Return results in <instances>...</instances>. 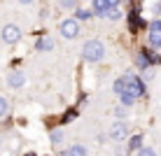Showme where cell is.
<instances>
[{
    "label": "cell",
    "mask_w": 161,
    "mask_h": 156,
    "mask_svg": "<svg viewBox=\"0 0 161 156\" xmlns=\"http://www.w3.org/2000/svg\"><path fill=\"white\" fill-rule=\"evenodd\" d=\"M82 56H84V61H89V63H98V61L105 56V47H103V42H98V40H89L84 47H82Z\"/></svg>",
    "instance_id": "obj_1"
},
{
    "label": "cell",
    "mask_w": 161,
    "mask_h": 156,
    "mask_svg": "<svg viewBox=\"0 0 161 156\" xmlns=\"http://www.w3.org/2000/svg\"><path fill=\"white\" fill-rule=\"evenodd\" d=\"M58 30L65 40H73V37L80 35V24H77V19H65V21H61Z\"/></svg>",
    "instance_id": "obj_2"
},
{
    "label": "cell",
    "mask_w": 161,
    "mask_h": 156,
    "mask_svg": "<svg viewBox=\"0 0 161 156\" xmlns=\"http://www.w3.org/2000/svg\"><path fill=\"white\" fill-rule=\"evenodd\" d=\"M124 79H126V89H129L136 98L145 96V84H142V79H138L136 75H124Z\"/></svg>",
    "instance_id": "obj_3"
},
{
    "label": "cell",
    "mask_w": 161,
    "mask_h": 156,
    "mask_svg": "<svg viewBox=\"0 0 161 156\" xmlns=\"http://www.w3.org/2000/svg\"><path fill=\"white\" fill-rule=\"evenodd\" d=\"M3 40L7 42V44L19 42V40H21V28H19V26H14V24H7V26L3 28Z\"/></svg>",
    "instance_id": "obj_4"
},
{
    "label": "cell",
    "mask_w": 161,
    "mask_h": 156,
    "mask_svg": "<svg viewBox=\"0 0 161 156\" xmlns=\"http://www.w3.org/2000/svg\"><path fill=\"white\" fill-rule=\"evenodd\" d=\"M147 37H149V44H152V47H161V21L159 19H154L152 24H149Z\"/></svg>",
    "instance_id": "obj_5"
},
{
    "label": "cell",
    "mask_w": 161,
    "mask_h": 156,
    "mask_svg": "<svg viewBox=\"0 0 161 156\" xmlns=\"http://www.w3.org/2000/svg\"><path fill=\"white\" fill-rule=\"evenodd\" d=\"M126 135H129V126H126L124 121H114V124L110 126V137H112V140H124Z\"/></svg>",
    "instance_id": "obj_6"
},
{
    "label": "cell",
    "mask_w": 161,
    "mask_h": 156,
    "mask_svg": "<svg viewBox=\"0 0 161 156\" xmlns=\"http://www.w3.org/2000/svg\"><path fill=\"white\" fill-rule=\"evenodd\" d=\"M7 82H9V86H12V89H19V86H24L26 77H24V72H21V70H14L12 75L7 77Z\"/></svg>",
    "instance_id": "obj_7"
},
{
    "label": "cell",
    "mask_w": 161,
    "mask_h": 156,
    "mask_svg": "<svg viewBox=\"0 0 161 156\" xmlns=\"http://www.w3.org/2000/svg\"><path fill=\"white\" fill-rule=\"evenodd\" d=\"M86 154H89V149L82 147V144H75V147L63 149V156H86Z\"/></svg>",
    "instance_id": "obj_8"
},
{
    "label": "cell",
    "mask_w": 161,
    "mask_h": 156,
    "mask_svg": "<svg viewBox=\"0 0 161 156\" xmlns=\"http://www.w3.org/2000/svg\"><path fill=\"white\" fill-rule=\"evenodd\" d=\"M119 98H121V105H126V107H131V105L136 103V96H133L129 89H126V91H121V93H119Z\"/></svg>",
    "instance_id": "obj_9"
},
{
    "label": "cell",
    "mask_w": 161,
    "mask_h": 156,
    "mask_svg": "<svg viewBox=\"0 0 161 156\" xmlns=\"http://www.w3.org/2000/svg\"><path fill=\"white\" fill-rule=\"evenodd\" d=\"M140 147H142V137H140V135H133L131 140H129V152H131V154H136Z\"/></svg>",
    "instance_id": "obj_10"
},
{
    "label": "cell",
    "mask_w": 161,
    "mask_h": 156,
    "mask_svg": "<svg viewBox=\"0 0 161 156\" xmlns=\"http://www.w3.org/2000/svg\"><path fill=\"white\" fill-rule=\"evenodd\" d=\"M103 16H105V19H112V21H117V19H121V12H119L117 7H108V9L103 12Z\"/></svg>",
    "instance_id": "obj_11"
},
{
    "label": "cell",
    "mask_w": 161,
    "mask_h": 156,
    "mask_svg": "<svg viewBox=\"0 0 161 156\" xmlns=\"http://www.w3.org/2000/svg\"><path fill=\"white\" fill-rule=\"evenodd\" d=\"M112 91L117 93V96H119L121 91H126V79H124V77H119V79H114V84H112Z\"/></svg>",
    "instance_id": "obj_12"
},
{
    "label": "cell",
    "mask_w": 161,
    "mask_h": 156,
    "mask_svg": "<svg viewBox=\"0 0 161 156\" xmlns=\"http://www.w3.org/2000/svg\"><path fill=\"white\" fill-rule=\"evenodd\" d=\"M93 3V9H96L98 14H103L105 9H108V0H91Z\"/></svg>",
    "instance_id": "obj_13"
},
{
    "label": "cell",
    "mask_w": 161,
    "mask_h": 156,
    "mask_svg": "<svg viewBox=\"0 0 161 156\" xmlns=\"http://www.w3.org/2000/svg\"><path fill=\"white\" fill-rule=\"evenodd\" d=\"M7 114H9V103H7V98L0 96V119H3V116H7Z\"/></svg>",
    "instance_id": "obj_14"
},
{
    "label": "cell",
    "mask_w": 161,
    "mask_h": 156,
    "mask_svg": "<svg viewBox=\"0 0 161 156\" xmlns=\"http://www.w3.org/2000/svg\"><path fill=\"white\" fill-rule=\"evenodd\" d=\"M49 140H52L54 144H56V142H61V140H63V131H61V128H54V131L49 133Z\"/></svg>",
    "instance_id": "obj_15"
},
{
    "label": "cell",
    "mask_w": 161,
    "mask_h": 156,
    "mask_svg": "<svg viewBox=\"0 0 161 156\" xmlns=\"http://www.w3.org/2000/svg\"><path fill=\"white\" fill-rule=\"evenodd\" d=\"M35 49H40V51H49V49H54V42H49V40H40L35 44Z\"/></svg>",
    "instance_id": "obj_16"
},
{
    "label": "cell",
    "mask_w": 161,
    "mask_h": 156,
    "mask_svg": "<svg viewBox=\"0 0 161 156\" xmlns=\"http://www.w3.org/2000/svg\"><path fill=\"white\" fill-rule=\"evenodd\" d=\"M89 16H91V12H86V9H77V12H75V19L77 21H86Z\"/></svg>",
    "instance_id": "obj_17"
},
{
    "label": "cell",
    "mask_w": 161,
    "mask_h": 156,
    "mask_svg": "<svg viewBox=\"0 0 161 156\" xmlns=\"http://www.w3.org/2000/svg\"><path fill=\"white\" fill-rule=\"evenodd\" d=\"M61 3V7H65V9H75L77 7V0H58Z\"/></svg>",
    "instance_id": "obj_18"
},
{
    "label": "cell",
    "mask_w": 161,
    "mask_h": 156,
    "mask_svg": "<svg viewBox=\"0 0 161 156\" xmlns=\"http://www.w3.org/2000/svg\"><path fill=\"white\" fill-rule=\"evenodd\" d=\"M136 154H140V156H152V154H154V149H152V147H140Z\"/></svg>",
    "instance_id": "obj_19"
},
{
    "label": "cell",
    "mask_w": 161,
    "mask_h": 156,
    "mask_svg": "<svg viewBox=\"0 0 161 156\" xmlns=\"http://www.w3.org/2000/svg\"><path fill=\"white\" fill-rule=\"evenodd\" d=\"M138 26H140V19L136 14H131V30H138Z\"/></svg>",
    "instance_id": "obj_20"
},
{
    "label": "cell",
    "mask_w": 161,
    "mask_h": 156,
    "mask_svg": "<svg viewBox=\"0 0 161 156\" xmlns=\"http://www.w3.org/2000/svg\"><path fill=\"white\" fill-rule=\"evenodd\" d=\"M152 77H154L152 68H145V70H142V79H152Z\"/></svg>",
    "instance_id": "obj_21"
},
{
    "label": "cell",
    "mask_w": 161,
    "mask_h": 156,
    "mask_svg": "<svg viewBox=\"0 0 161 156\" xmlns=\"http://www.w3.org/2000/svg\"><path fill=\"white\" fill-rule=\"evenodd\" d=\"M114 114H117V116H126V105H124V107H117Z\"/></svg>",
    "instance_id": "obj_22"
},
{
    "label": "cell",
    "mask_w": 161,
    "mask_h": 156,
    "mask_svg": "<svg viewBox=\"0 0 161 156\" xmlns=\"http://www.w3.org/2000/svg\"><path fill=\"white\" fill-rule=\"evenodd\" d=\"M19 3H24V5H31V3H33V0H19Z\"/></svg>",
    "instance_id": "obj_23"
},
{
    "label": "cell",
    "mask_w": 161,
    "mask_h": 156,
    "mask_svg": "<svg viewBox=\"0 0 161 156\" xmlns=\"http://www.w3.org/2000/svg\"><path fill=\"white\" fill-rule=\"evenodd\" d=\"M0 144H3V142H0Z\"/></svg>",
    "instance_id": "obj_24"
}]
</instances>
